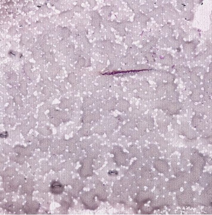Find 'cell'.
Segmentation results:
<instances>
[{"label":"cell","mask_w":212,"mask_h":215,"mask_svg":"<svg viewBox=\"0 0 212 215\" xmlns=\"http://www.w3.org/2000/svg\"><path fill=\"white\" fill-rule=\"evenodd\" d=\"M96 197H97L95 189L82 192L80 196L81 204L86 208L92 210L96 209L98 207L99 203L96 201Z\"/></svg>","instance_id":"1"},{"label":"cell","mask_w":212,"mask_h":215,"mask_svg":"<svg viewBox=\"0 0 212 215\" xmlns=\"http://www.w3.org/2000/svg\"><path fill=\"white\" fill-rule=\"evenodd\" d=\"M194 191L192 188L184 189L183 191L176 192V202L180 207L190 206L193 200Z\"/></svg>","instance_id":"2"},{"label":"cell","mask_w":212,"mask_h":215,"mask_svg":"<svg viewBox=\"0 0 212 215\" xmlns=\"http://www.w3.org/2000/svg\"><path fill=\"white\" fill-rule=\"evenodd\" d=\"M185 183L184 178L176 177L171 178L166 182L165 188L169 192L176 193L180 191Z\"/></svg>","instance_id":"3"},{"label":"cell","mask_w":212,"mask_h":215,"mask_svg":"<svg viewBox=\"0 0 212 215\" xmlns=\"http://www.w3.org/2000/svg\"><path fill=\"white\" fill-rule=\"evenodd\" d=\"M112 152L114 154L113 159L114 163L117 166H128L129 163L127 161V153H124L121 148L117 146L114 147Z\"/></svg>","instance_id":"4"},{"label":"cell","mask_w":212,"mask_h":215,"mask_svg":"<svg viewBox=\"0 0 212 215\" xmlns=\"http://www.w3.org/2000/svg\"><path fill=\"white\" fill-rule=\"evenodd\" d=\"M41 207V204L37 201H32L26 202L23 205L22 210L26 214H36L38 213Z\"/></svg>","instance_id":"5"},{"label":"cell","mask_w":212,"mask_h":215,"mask_svg":"<svg viewBox=\"0 0 212 215\" xmlns=\"http://www.w3.org/2000/svg\"><path fill=\"white\" fill-rule=\"evenodd\" d=\"M154 167L159 173L165 174L170 170V167L166 161L155 158L152 163Z\"/></svg>","instance_id":"6"},{"label":"cell","mask_w":212,"mask_h":215,"mask_svg":"<svg viewBox=\"0 0 212 215\" xmlns=\"http://www.w3.org/2000/svg\"><path fill=\"white\" fill-rule=\"evenodd\" d=\"M93 167L91 165H82L81 167L78 168L77 172L81 178L82 181L85 180L87 178L92 176L93 174Z\"/></svg>","instance_id":"7"},{"label":"cell","mask_w":212,"mask_h":215,"mask_svg":"<svg viewBox=\"0 0 212 215\" xmlns=\"http://www.w3.org/2000/svg\"><path fill=\"white\" fill-rule=\"evenodd\" d=\"M189 162L192 165L201 168H204L206 163L205 157L199 153L192 154Z\"/></svg>","instance_id":"8"},{"label":"cell","mask_w":212,"mask_h":215,"mask_svg":"<svg viewBox=\"0 0 212 215\" xmlns=\"http://www.w3.org/2000/svg\"><path fill=\"white\" fill-rule=\"evenodd\" d=\"M64 187L59 180H53L50 184V192L54 195L62 194L65 190Z\"/></svg>","instance_id":"9"},{"label":"cell","mask_w":212,"mask_h":215,"mask_svg":"<svg viewBox=\"0 0 212 215\" xmlns=\"http://www.w3.org/2000/svg\"><path fill=\"white\" fill-rule=\"evenodd\" d=\"M69 185H70L71 188L76 190L79 193L82 191L83 188L86 186L85 184L83 182V181L77 178L72 179Z\"/></svg>","instance_id":"10"},{"label":"cell","mask_w":212,"mask_h":215,"mask_svg":"<svg viewBox=\"0 0 212 215\" xmlns=\"http://www.w3.org/2000/svg\"><path fill=\"white\" fill-rule=\"evenodd\" d=\"M72 179L71 172L65 170L61 172V177L59 178V181L64 186H68L70 184Z\"/></svg>","instance_id":"11"},{"label":"cell","mask_w":212,"mask_h":215,"mask_svg":"<svg viewBox=\"0 0 212 215\" xmlns=\"http://www.w3.org/2000/svg\"><path fill=\"white\" fill-rule=\"evenodd\" d=\"M16 169L10 166L7 167L5 170L1 171V178L5 176H8L11 178L15 177L19 174Z\"/></svg>","instance_id":"12"},{"label":"cell","mask_w":212,"mask_h":215,"mask_svg":"<svg viewBox=\"0 0 212 215\" xmlns=\"http://www.w3.org/2000/svg\"><path fill=\"white\" fill-rule=\"evenodd\" d=\"M52 141V140L51 138H44L39 141L38 148L40 149V151L45 153L48 151Z\"/></svg>","instance_id":"13"},{"label":"cell","mask_w":212,"mask_h":215,"mask_svg":"<svg viewBox=\"0 0 212 215\" xmlns=\"http://www.w3.org/2000/svg\"><path fill=\"white\" fill-rule=\"evenodd\" d=\"M40 168V173L42 175L48 173L52 170L51 165H50L49 161H45L42 162Z\"/></svg>","instance_id":"14"},{"label":"cell","mask_w":212,"mask_h":215,"mask_svg":"<svg viewBox=\"0 0 212 215\" xmlns=\"http://www.w3.org/2000/svg\"><path fill=\"white\" fill-rule=\"evenodd\" d=\"M21 187L26 194H32L33 192L35 190V186L27 182H26Z\"/></svg>","instance_id":"15"},{"label":"cell","mask_w":212,"mask_h":215,"mask_svg":"<svg viewBox=\"0 0 212 215\" xmlns=\"http://www.w3.org/2000/svg\"><path fill=\"white\" fill-rule=\"evenodd\" d=\"M149 149L152 158H159L161 156L160 152L157 146L155 144H151L149 147Z\"/></svg>","instance_id":"16"},{"label":"cell","mask_w":212,"mask_h":215,"mask_svg":"<svg viewBox=\"0 0 212 215\" xmlns=\"http://www.w3.org/2000/svg\"><path fill=\"white\" fill-rule=\"evenodd\" d=\"M129 153L131 155V157H135L138 158L142 156V154L140 151L137 148L134 146H132L129 147L128 149Z\"/></svg>","instance_id":"17"},{"label":"cell","mask_w":212,"mask_h":215,"mask_svg":"<svg viewBox=\"0 0 212 215\" xmlns=\"http://www.w3.org/2000/svg\"><path fill=\"white\" fill-rule=\"evenodd\" d=\"M38 132L40 133V134L43 135V136H47L51 135L52 134V130L50 129V127L49 126H44L42 127H38Z\"/></svg>","instance_id":"18"},{"label":"cell","mask_w":212,"mask_h":215,"mask_svg":"<svg viewBox=\"0 0 212 215\" xmlns=\"http://www.w3.org/2000/svg\"><path fill=\"white\" fill-rule=\"evenodd\" d=\"M49 184L43 182L40 184L38 185L37 190L39 192L42 193H48L50 192V186Z\"/></svg>","instance_id":"19"},{"label":"cell","mask_w":212,"mask_h":215,"mask_svg":"<svg viewBox=\"0 0 212 215\" xmlns=\"http://www.w3.org/2000/svg\"><path fill=\"white\" fill-rule=\"evenodd\" d=\"M14 161L20 166L22 165L26 162V157L21 154H17L15 158Z\"/></svg>","instance_id":"20"},{"label":"cell","mask_w":212,"mask_h":215,"mask_svg":"<svg viewBox=\"0 0 212 215\" xmlns=\"http://www.w3.org/2000/svg\"><path fill=\"white\" fill-rule=\"evenodd\" d=\"M52 170L54 172L60 171L63 169V163H55L51 164Z\"/></svg>","instance_id":"21"},{"label":"cell","mask_w":212,"mask_h":215,"mask_svg":"<svg viewBox=\"0 0 212 215\" xmlns=\"http://www.w3.org/2000/svg\"><path fill=\"white\" fill-rule=\"evenodd\" d=\"M15 153L14 148L8 144H5L3 146V153L5 155H9L10 153Z\"/></svg>","instance_id":"22"},{"label":"cell","mask_w":212,"mask_h":215,"mask_svg":"<svg viewBox=\"0 0 212 215\" xmlns=\"http://www.w3.org/2000/svg\"><path fill=\"white\" fill-rule=\"evenodd\" d=\"M105 128L103 125L99 124L94 128V132L98 135H102L105 132Z\"/></svg>","instance_id":"23"},{"label":"cell","mask_w":212,"mask_h":215,"mask_svg":"<svg viewBox=\"0 0 212 215\" xmlns=\"http://www.w3.org/2000/svg\"><path fill=\"white\" fill-rule=\"evenodd\" d=\"M165 199V206L170 207L174 204V201L173 198L170 196L167 195L165 196L164 197Z\"/></svg>","instance_id":"24"},{"label":"cell","mask_w":212,"mask_h":215,"mask_svg":"<svg viewBox=\"0 0 212 215\" xmlns=\"http://www.w3.org/2000/svg\"><path fill=\"white\" fill-rule=\"evenodd\" d=\"M67 193L68 194L71 196L74 199H77L78 197L80 196L79 193L77 192L76 190L72 188H69L67 191Z\"/></svg>","instance_id":"25"},{"label":"cell","mask_w":212,"mask_h":215,"mask_svg":"<svg viewBox=\"0 0 212 215\" xmlns=\"http://www.w3.org/2000/svg\"><path fill=\"white\" fill-rule=\"evenodd\" d=\"M74 154H72L69 153V152H65L64 154H63V156L62 157V160H68L70 159L71 157L73 156Z\"/></svg>","instance_id":"26"},{"label":"cell","mask_w":212,"mask_h":215,"mask_svg":"<svg viewBox=\"0 0 212 215\" xmlns=\"http://www.w3.org/2000/svg\"><path fill=\"white\" fill-rule=\"evenodd\" d=\"M77 149L76 144L70 145L68 146V152L72 153V154H74L76 153Z\"/></svg>","instance_id":"27"},{"label":"cell","mask_w":212,"mask_h":215,"mask_svg":"<svg viewBox=\"0 0 212 215\" xmlns=\"http://www.w3.org/2000/svg\"><path fill=\"white\" fill-rule=\"evenodd\" d=\"M80 158L74 154H73V156L71 157L70 160L73 164H76L78 161H79Z\"/></svg>","instance_id":"28"},{"label":"cell","mask_w":212,"mask_h":215,"mask_svg":"<svg viewBox=\"0 0 212 215\" xmlns=\"http://www.w3.org/2000/svg\"><path fill=\"white\" fill-rule=\"evenodd\" d=\"M6 193H7L4 190H1V192H0V200H1V202H2L4 199H6V195H7Z\"/></svg>","instance_id":"29"},{"label":"cell","mask_w":212,"mask_h":215,"mask_svg":"<svg viewBox=\"0 0 212 215\" xmlns=\"http://www.w3.org/2000/svg\"><path fill=\"white\" fill-rule=\"evenodd\" d=\"M61 199V195H54V200L55 202L59 203Z\"/></svg>","instance_id":"30"},{"label":"cell","mask_w":212,"mask_h":215,"mask_svg":"<svg viewBox=\"0 0 212 215\" xmlns=\"http://www.w3.org/2000/svg\"><path fill=\"white\" fill-rule=\"evenodd\" d=\"M9 135L8 132L7 131H6L3 132L1 133V135H0V137L2 139L7 138L9 136Z\"/></svg>","instance_id":"31"},{"label":"cell","mask_w":212,"mask_h":215,"mask_svg":"<svg viewBox=\"0 0 212 215\" xmlns=\"http://www.w3.org/2000/svg\"><path fill=\"white\" fill-rule=\"evenodd\" d=\"M12 193H9V194H7L6 195V199L7 200V202H11L13 201V195L12 194Z\"/></svg>","instance_id":"32"},{"label":"cell","mask_w":212,"mask_h":215,"mask_svg":"<svg viewBox=\"0 0 212 215\" xmlns=\"http://www.w3.org/2000/svg\"><path fill=\"white\" fill-rule=\"evenodd\" d=\"M12 178L8 177V176H5V177H2V180L3 182L4 183H9L10 180Z\"/></svg>","instance_id":"33"},{"label":"cell","mask_w":212,"mask_h":215,"mask_svg":"<svg viewBox=\"0 0 212 215\" xmlns=\"http://www.w3.org/2000/svg\"><path fill=\"white\" fill-rule=\"evenodd\" d=\"M32 198V194H26L25 197V200H26V202H30L33 200Z\"/></svg>","instance_id":"34"},{"label":"cell","mask_w":212,"mask_h":215,"mask_svg":"<svg viewBox=\"0 0 212 215\" xmlns=\"http://www.w3.org/2000/svg\"><path fill=\"white\" fill-rule=\"evenodd\" d=\"M42 205L43 207L46 208H49L50 204L49 201H45L42 202Z\"/></svg>","instance_id":"35"},{"label":"cell","mask_w":212,"mask_h":215,"mask_svg":"<svg viewBox=\"0 0 212 215\" xmlns=\"http://www.w3.org/2000/svg\"><path fill=\"white\" fill-rule=\"evenodd\" d=\"M8 161V158H6L5 156H3L2 155H1V158H0V161H1V163H4L5 164Z\"/></svg>","instance_id":"36"},{"label":"cell","mask_w":212,"mask_h":215,"mask_svg":"<svg viewBox=\"0 0 212 215\" xmlns=\"http://www.w3.org/2000/svg\"><path fill=\"white\" fill-rule=\"evenodd\" d=\"M16 202H18L19 203H20L21 204H23V202H24V200L23 199H19L17 200Z\"/></svg>","instance_id":"37"},{"label":"cell","mask_w":212,"mask_h":215,"mask_svg":"<svg viewBox=\"0 0 212 215\" xmlns=\"http://www.w3.org/2000/svg\"><path fill=\"white\" fill-rule=\"evenodd\" d=\"M208 164L210 165H212V158H211L210 160L208 161Z\"/></svg>","instance_id":"38"}]
</instances>
